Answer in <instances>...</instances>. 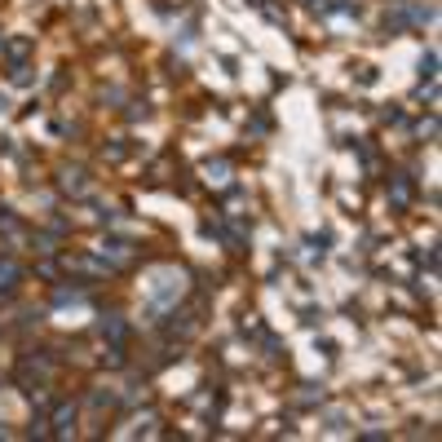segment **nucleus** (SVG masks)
I'll return each mask as SVG.
<instances>
[{"instance_id":"f257e3e1","label":"nucleus","mask_w":442,"mask_h":442,"mask_svg":"<svg viewBox=\"0 0 442 442\" xmlns=\"http://www.w3.org/2000/svg\"><path fill=\"white\" fill-rule=\"evenodd\" d=\"M411 173H393L389 177V199H393V208H407L411 204Z\"/></svg>"},{"instance_id":"f03ea898","label":"nucleus","mask_w":442,"mask_h":442,"mask_svg":"<svg viewBox=\"0 0 442 442\" xmlns=\"http://www.w3.org/2000/svg\"><path fill=\"white\" fill-rule=\"evenodd\" d=\"M35 49V40L31 35H14V40H5V53H9V62H27Z\"/></svg>"},{"instance_id":"7ed1b4c3","label":"nucleus","mask_w":442,"mask_h":442,"mask_svg":"<svg viewBox=\"0 0 442 442\" xmlns=\"http://www.w3.org/2000/svg\"><path fill=\"white\" fill-rule=\"evenodd\" d=\"M58 186H62L67 195H85V169H62Z\"/></svg>"},{"instance_id":"20e7f679","label":"nucleus","mask_w":442,"mask_h":442,"mask_svg":"<svg viewBox=\"0 0 442 442\" xmlns=\"http://www.w3.org/2000/svg\"><path fill=\"white\" fill-rule=\"evenodd\" d=\"M71 420H76V407H71V402H62V407L53 411V438H67V429H71Z\"/></svg>"},{"instance_id":"39448f33","label":"nucleus","mask_w":442,"mask_h":442,"mask_svg":"<svg viewBox=\"0 0 442 442\" xmlns=\"http://www.w3.org/2000/svg\"><path fill=\"white\" fill-rule=\"evenodd\" d=\"M102 337H111V341L119 345V341H124V337H128V328H124V318H115V314H111V318H102Z\"/></svg>"},{"instance_id":"423d86ee","label":"nucleus","mask_w":442,"mask_h":442,"mask_svg":"<svg viewBox=\"0 0 442 442\" xmlns=\"http://www.w3.org/2000/svg\"><path fill=\"white\" fill-rule=\"evenodd\" d=\"M18 266H14V261H0V292H9V288H14V283H18Z\"/></svg>"},{"instance_id":"0eeeda50","label":"nucleus","mask_w":442,"mask_h":442,"mask_svg":"<svg viewBox=\"0 0 442 442\" xmlns=\"http://www.w3.org/2000/svg\"><path fill=\"white\" fill-rule=\"evenodd\" d=\"M102 257H111V261H128L133 253H128V244H106V248H98Z\"/></svg>"},{"instance_id":"6e6552de","label":"nucleus","mask_w":442,"mask_h":442,"mask_svg":"<svg viewBox=\"0 0 442 442\" xmlns=\"http://www.w3.org/2000/svg\"><path fill=\"white\" fill-rule=\"evenodd\" d=\"M9 80H14V85H31V67L27 62H14V67H9Z\"/></svg>"},{"instance_id":"1a4fd4ad","label":"nucleus","mask_w":442,"mask_h":442,"mask_svg":"<svg viewBox=\"0 0 442 442\" xmlns=\"http://www.w3.org/2000/svg\"><path fill=\"white\" fill-rule=\"evenodd\" d=\"M420 76H425V80H434V76H438V53H425V62H420Z\"/></svg>"},{"instance_id":"9d476101","label":"nucleus","mask_w":442,"mask_h":442,"mask_svg":"<svg viewBox=\"0 0 442 442\" xmlns=\"http://www.w3.org/2000/svg\"><path fill=\"white\" fill-rule=\"evenodd\" d=\"M169 173H173V164H169V160H160V164L151 169V182H169Z\"/></svg>"},{"instance_id":"9b49d317","label":"nucleus","mask_w":442,"mask_h":442,"mask_svg":"<svg viewBox=\"0 0 442 442\" xmlns=\"http://www.w3.org/2000/svg\"><path fill=\"white\" fill-rule=\"evenodd\" d=\"M102 363H106V367H124V350H119V345H115V350H106Z\"/></svg>"},{"instance_id":"f8f14e48","label":"nucleus","mask_w":442,"mask_h":442,"mask_svg":"<svg viewBox=\"0 0 442 442\" xmlns=\"http://www.w3.org/2000/svg\"><path fill=\"white\" fill-rule=\"evenodd\" d=\"M35 274H40L44 283H58V266H49V261H40V266H35Z\"/></svg>"}]
</instances>
